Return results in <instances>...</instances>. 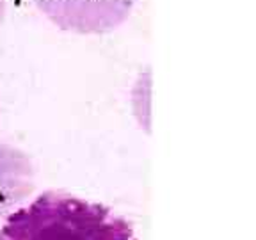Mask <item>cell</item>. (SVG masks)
<instances>
[{
    "mask_svg": "<svg viewBox=\"0 0 256 240\" xmlns=\"http://www.w3.org/2000/svg\"><path fill=\"white\" fill-rule=\"evenodd\" d=\"M0 240H137L132 224L100 203L48 190L0 224Z\"/></svg>",
    "mask_w": 256,
    "mask_h": 240,
    "instance_id": "obj_1",
    "label": "cell"
},
{
    "mask_svg": "<svg viewBox=\"0 0 256 240\" xmlns=\"http://www.w3.org/2000/svg\"><path fill=\"white\" fill-rule=\"evenodd\" d=\"M56 27L76 34H105L126 22L134 0H34Z\"/></svg>",
    "mask_w": 256,
    "mask_h": 240,
    "instance_id": "obj_2",
    "label": "cell"
},
{
    "mask_svg": "<svg viewBox=\"0 0 256 240\" xmlns=\"http://www.w3.org/2000/svg\"><path fill=\"white\" fill-rule=\"evenodd\" d=\"M4 16H6V0H0V24L4 22Z\"/></svg>",
    "mask_w": 256,
    "mask_h": 240,
    "instance_id": "obj_5",
    "label": "cell"
},
{
    "mask_svg": "<svg viewBox=\"0 0 256 240\" xmlns=\"http://www.w3.org/2000/svg\"><path fill=\"white\" fill-rule=\"evenodd\" d=\"M150 89H152V80H150V70L140 73L136 82V88L132 91V107L140 128L150 132Z\"/></svg>",
    "mask_w": 256,
    "mask_h": 240,
    "instance_id": "obj_4",
    "label": "cell"
},
{
    "mask_svg": "<svg viewBox=\"0 0 256 240\" xmlns=\"http://www.w3.org/2000/svg\"><path fill=\"white\" fill-rule=\"evenodd\" d=\"M34 188V168L27 153L0 142V220L24 203Z\"/></svg>",
    "mask_w": 256,
    "mask_h": 240,
    "instance_id": "obj_3",
    "label": "cell"
}]
</instances>
